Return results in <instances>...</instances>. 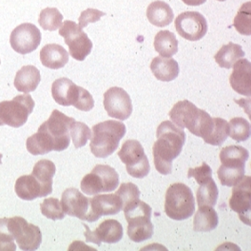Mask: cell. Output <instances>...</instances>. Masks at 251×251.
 Instances as JSON below:
<instances>
[{"instance_id":"obj_1","label":"cell","mask_w":251,"mask_h":251,"mask_svg":"<svg viewBox=\"0 0 251 251\" xmlns=\"http://www.w3.org/2000/svg\"><path fill=\"white\" fill-rule=\"evenodd\" d=\"M153 148V159L158 173L168 175L173 172V162L180 155L186 141L185 131L172 121L162 122L156 132Z\"/></svg>"},{"instance_id":"obj_2","label":"cell","mask_w":251,"mask_h":251,"mask_svg":"<svg viewBox=\"0 0 251 251\" xmlns=\"http://www.w3.org/2000/svg\"><path fill=\"white\" fill-rule=\"evenodd\" d=\"M174 125L185 128L203 139H205L213 128V118L204 110L198 109L188 100L179 101L169 113Z\"/></svg>"},{"instance_id":"obj_3","label":"cell","mask_w":251,"mask_h":251,"mask_svg":"<svg viewBox=\"0 0 251 251\" xmlns=\"http://www.w3.org/2000/svg\"><path fill=\"white\" fill-rule=\"evenodd\" d=\"M0 239L16 240L21 251H36L42 242V233L37 226L29 224L20 216L0 219Z\"/></svg>"},{"instance_id":"obj_4","label":"cell","mask_w":251,"mask_h":251,"mask_svg":"<svg viewBox=\"0 0 251 251\" xmlns=\"http://www.w3.org/2000/svg\"><path fill=\"white\" fill-rule=\"evenodd\" d=\"M126 126L122 122L107 120L93 126L91 137V151L97 158H107L111 155L125 136Z\"/></svg>"},{"instance_id":"obj_5","label":"cell","mask_w":251,"mask_h":251,"mask_svg":"<svg viewBox=\"0 0 251 251\" xmlns=\"http://www.w3.org/2000/svg\"><path fill=\"white\" fill-rule=\"evenodd\" d=\"M127 226V236L135 243H141L153 235V225L151 221V207L139 199L123 207Z\"/></svg>"},{"instance_id":"obj_6","label":"cell","mask_w":251,"mask_h":251,"mask_svg":"<svg viewBox=\"0 0 251 251\" xmlns=\"http://www.w3.org/2000/svg\"><path fill=\"white\" fill-rule=\"evenodd\" d=\"M195 211V200L191 189L183 183H175L168 188L165 212L171 219L183 221L190 218Z\"/></svg>"},{"instance_id":"obj_7","label":"cell","mask_w":251,"mask_h":251,"mask_svg":"<svg viewBox=\"0 0 251 251\" xmlns=\"http://www.w3.org/2000/svg\"><path fill=\"white\" fill-rule=\"evenodd\" d=\"M119 175L108 165H97L92 173L84 176L81 181V190L88 195H96L101 192H111L119 185Z\"/></svg>"},{"instance_id":"obj_8","label":"cell","mask_w":251,"mask_h":251,"mask_svg":"<svg viewBox=\"0 0 251 251\" xmlns=\"http://www.w3.org/2000/svg\"><path fill=\"white\" fill-rule=\"evenodd\" d=\"M35 106L31 95H17L13 100L0 102V120L4 125L20 127L24 125Z\"/></svg>"},{"instance_id":"obj_9","label":"cell","mask_w":251,"mask_h":251,"mask_svg":"<svg viewBox=\"0 0 251 251\" xmlns=\"http://www.w3.org/2000/svg\"><path fill=\"white\" fill-rule=\"evenodd\" d=\"M118 156L125 164L127 173L134 178H145L151 172L149 159L141 143L137 140H126L119 151Z\"/></svg>"},{"instance_id":"obj_10","label":"cell","mask_w":251,"mask_h":251,"mask_svg":"<svg viewBox=\"0 0 251 251\" xmlns=\"http://www.w3.org/2000/svg\"><path fill=\"white\" fill-rule=\"evenodd\" d=\"M59 34L64 37L70 54L77 61H84L93 50V42L82 28L75 22L66 20L60 28Z\"/></svg>"},{"instance_id":"obj_11","label":"cell","mask_w":251,"mask_h":251,"mask_svg":"<svg viewBox=\"0 0 251 251\" xmlns=\"http://www.w3.org/2000/svg\"><path fill=\"white\" fill-rule=\"evenodd\" d=\"M75 122V118L54 110L47 121L41 125L54 142V151H62L68 149L71 142L70 129Z\"/></svg>"},{"instance_id":"obj_12","label":"cell","mask_w":251,"mask_h":251,"mask_svg":"<svg viewBox=\"0 0 251 251\" xmlns=\"http://www.w3.org/2000/svg\"><path fill=\"white\" fill-rule=\"evenodd\" d=\"M177 32L189 41H198L206 34L208 26L204 16L198 12H185L175 19Z\"/></svg>"},{"instance_id":"obj_13","label":"cell","mask_w":251,"mask_h":251,"mask_svg":"<svg viewBox=\"0 0 251 251\" xmlns=\"http://www.w3.org/2000/svg\"><path fill=\"white\" fill-rule=\"evenodd\" d=\"M61 204L65 214L77 217L82 221H88L90 223L94 222L91 199L84 196L77 188H67L63 192Z\"/></svg>"},{"instance_id":"obj_14","label":"cell","mask_w":251,"mask_h":251,"mask_svg":"<svg viewBox=\"0 0 251 251\" xmlns=\"http://www.w3.org/2000/svg\"><path fill=\"white\" fill-rule=\"evenodd\" d=\"M104 108L108 115L125 121L132 113V103L129 95L124 89L112 87L104 94Z\"/></svg>"},{"instance_id":"obj_15","label":"cell","mask_w":251,"mask_h":251,"mask_svg":"<svg viewBox=\"0 0 251 251\" xmlns=\"http://www.w3.org/2000/svg\"><path fill=\"white\" fill-rule=\"evenodd\" d=\"M41 42V32L31 23L17 26L11 33L10 43L17 53L27 54L35 50Z\"/></svg>"},{"instance_id":"obj_16","label":"cell","mask_w":251,"mask_h":251,"mask_svg":"<svg viewBox=\"0 0 251 251\" xmlns=\"http://www.w3.org/2000/svg\"><path fill=\"white\" fill-rule=\"evenodd\" d=\"M251 178L244 176L233 187L232 195L229 200L230 208L238 213L239 218L245 224L251 226Z\"/></svg>"},{"instance_id":"obj_17","label":"cell","mask_w":251,"mask_h":251,"mask_svg":"<svg viewBox=\"0 0 251 251\" xmlns=\"http://www.w3.org/2000/svg\"><path fill=\"white\" fill-rule=\"evenodd\" d=\"M86 227V240L87 242L94 243L97 246H101V243L116 244L124 234L123 226L117 220L110 219L103 221L98 227L92 231L90 227L84 225Z\"/></svg>"},{"instance_id":"obj_18","label":"cell","mask_w":251,"mask_h":251,"mask_svg":"<svg viewBox=\"0 0 251 251\" xmlns=\"http://www.w3.org/2000/svg\"><path fill=\"white\" fill-rule=\"evenodd\" d=\"M82 87L75 85L66 77L56 79L51 86V95L54 101L64 107L74 106L78 100Z\"/></svg>"},{"instance_id":"obj_19","label":"cell","mask_w":251,"mask_h":251,"mask_svg":"<svg viewBox=\"0 0 251 251\" xmlns=\"http://www.w3.org/2000/svg\"><path fill=\"white\" fill-rule=\"evenodd\" d=\"M91 208L94 222L101 216L115 215L123 209V203L117 194L95 195L91 199Z\"/></svg>"},{"instance_id":"obj_20","label":"cell","mask_w":251,"mask_h":251,"mask_svg":"<svg viewBox=\"0 0 251 251\" xmlns=\"http://www.w3.org/2000/svg\"><path fill=\"white\" fill-rule=\"evenodd\" d=\"M229 83L236 93L245 96L251 94V63L248 59H239L233 65Z\"/></svg>"},{"instance_id":"obj_21","label":"cell","mask_w":251,"mask_h":251,"mask_svg":"<svg viewBox=\"0 0 251 251\" xmlns=\"http://www.w3.org/2000/svg\"><path fill=\"white\" fill-rule=\"evenodd\" d=\"M16 195L25 201L46 197L41 184L33 175H23L16 180L15 185Z\"/></svg>"},{"instance_id":"obj_22","label":"cell","mask_w":251,"mask_h":251,"mask_svg":"<svg viewBox=\"0 0 251 251\" xmlns=\"http://www.w3.org/2000/svg\"><path fill=\"white\" fill-rule=\"evenodd\" d=\"M41 80L39 70L31 65L22 67L15 77V87L18 92L29 94L34 92Z\"/></svg>"},{"instance_id":"obj_23","label":"cell","mask_w":251,"mask_h":251,"mask_svg":"<svg viewBox=\"0 0 251 251\" xmlns=\"http://www.w3.org/2000/svg\"><path fill=\"white\" fill-rule=\"evenodd\" d=\"M40 61L48 69L58 70L69 62V53L58 44H48L40 50Z\"/></svg>"},{"instance_id":"obj_24","label":"cell","mask_w":251,"mask_h":251,"mask_svg":"<svg viewBox=\"0 0 251 251\" xmlns=\"http://www.w3.org/2000/svg\"><path fill=\"white\" fill-rule=\"evenodd\" d=\"M147 17L152 25L163 28L169 26L173 22L174 14L168 3L156 0L149 5L147 9Z\"/></svg>"},{"instance_id":"obj_25","label":"cell","mask_w":251,"mask_h":251,"mask_svg":"<svg viewBox=\"0 0 251 251\" xmlns=\"http://www.w3.org/2000/svg\"><path fill=\"white\" fill-rule=\"evenodd\" d=\"M151 70L156 79L163 82H171L179 75V64L173 58L157 56L151 64Z\"/></svg>"},{"instance_id":"obj_26","label":"cell","mask_w":251,"mask_h":251,"mask_svg":"<svg viewBox=\"0 0 251 251\" xmlns=\"http://www.w3.org/2000/svg\"><path fill=\"white\" fill-rule=\"evenodd\" d=\"M26 147L32 155H43L54 151V142L46 129L40 126L37 132L27 139Z\"/></svg>"},{"instance_id":"obj_27","label":"cell","mask_w":251,"mask_h":251,"mask_svg":"<svg viewBox=\"0 0 251 251\" xmlns=\"http://www.w3.org/2000/svg\"><path fill=\"white\" fill-rule=\"evenodd\" d=\"M219 224L217 212L212 206H200L194 215L193 228L197 232H209L215 229Z\"/></svg>"},{"instance_id":"obj_28","label":"cell","mask_w":251,"mask_h":251,"mask_svg":"<svg viewBox=\"0 0 251 251\" xmlns=\"http://www.w3.org/2000/svg\"><path fill=\"white\" fill-rule=\"evenodd\" d=\"M55 172L56 168L54 163L47 159L39 160L33 167L31 175H33L41 184L45 196L52 192V178Z\"/></svg>"},{"instance_id":"obj_29","label":"cell","mask_w":251,"mask_h":251,"mask_svg":"<svg viewBox=\"0 0 251 251\" xmlns=\"http://www.w3.org/2000/svg\"><path fill=\"white\" fill-rule=\"evenodd\" d=\"M249 158V151L241 146H228L220 152V160L225 167H245Z\"/></svg>"},{"instance_id":"obj_30","label":"cell","mask_w":251,"mask_h":251,"mask_svg":"<svg viewBox=\"0 0 251 251\" xmlns=\"http://www.w3.org/2000/svg\"><path fill=\"white\" fill-rule=\"evenodd\" d=\"M245 51L242 46L229 42L227 45H224L214 55V59L221 68L231 69L239 59L245 56Z\"/></svg>"},{"instance_id":"obj_31","label":"cell","mask_w":251,"mask_h":251,"mask_svg":"<svg viewBox=\"0 0 251 251\" xmlns=\"http://www.w3.org/2000/svg\"><path fill=\"white\" fill-rule=\"evenodd\" d=\"M154 49L162 57L171 58L178 52V40L171 31H160L154 37Z\"/></svg>"},{"instance_id":"obj_32","label":"cell","mask_w":251,"mask_h":251,"mask_svg":"<svg viewBox=\"0 0 251 251\" xmlns=\"http://www.w3.org/2000/svg\"><path fill=\"white\" fill-rule=\"evenodd\" d=\"M200 187L197 189L196 198L198 206H214L219 196V189L215 183V181L212 179V177L208 178L206 181L203 182Z\"/></svg>"},{"instance_id":"obj_33","label":"cell","mask_w":251,"mask_h":251,"mask_svg":"<svg viewBox=\"0 0 251 251\" xmlns=\"http://www.w3.org/2000/svg\"><path fill=\"white\" fill-rule=\"evenodd\" d=\"M213 121V128L204 141L211 146H222L229 134V126L227 121L219 117H214Z\"/></svg>"},{"instance_id":"obj_34","label":"cell","mask_w":251,"mask_h":251,"mask_svg":"<svg viewBox=\"0 0 251 251\" xmlns=\"http://www.w3.org/2000/svg\"><path fill=\"white\" fill-rule=\"evenodd\" d=\"M62 14L56 8H46L39 15V25L45 31H56L62 26Z\"/></svg>"},{"instance_id":"obj_35","label":"cell","mask_w":251,"mask_h":251,"mask_svg":"<svg viewBox=\"0 0 251 251\" xmlns=\"http://www.w3.org/2000/svg\"><path fill=\"white\" fill-rule=\"evenodd\" d=\"M229 136L236 142L247 141L251 137L250 122L242 117H235L229 121Z\"/></svg>"},{"instance_id":"obj_36","label":"cell","mask_w":251,"mask_h":251,"mask_svg":"<svg viewBox=\"0 0 251 251\" xmlns=\"http://www.w3.org/2000/svg\"><path fill=\"white\" fill-rule=\"evenodd\" d=\"M217 174L222 186L234 187L245 176V167L235 168L221 165Z\"/></svg>"},{"instance_id":"obj_37","label":"cell","mask_w":251,"mask_h":251,"mask_svg":"<svg viewBox=\"0 0 251 251\" xmlns=\"http://www.w3.org/2000/svg\"><path fill=\"white\" fill-rule=\"evenodd\" d=\"M251 2L249 1L242 5L234 18L233 26L236 30L244 35L251 34Z\"/></svg>"},{"instance_id":"obj_38","label":"cell","mask_w":251,"mask_h":251,"mask_svg":"<svg viewBox=\"0 0 251 251\" xmlns=\"http://www.w3.org/2000/svg\"><path fill=\"white\" fill-rule=\"evenodd\" d=\"M70 135L76 149L84 147L92 137L91 128L83 122H75L70 129Z\"/></svg>"},{"instance_id":"obj_39","label":"cell","mask_w":251,"mask_h":251,"mask_svg":"<svg viewBox=\"0 0 251 251\" xmlns=\"http://www.w3.org/2000/svg\"><path fill=\"white\" fill-rule=\"evenodd\" d=\"M41 213L48 219L62 220L65 217L61 202L56 198H46L40 204Z\"/></svg>"},{"instance_id":"obj_40","label":"cell","mask_w":251,"mask_h":251,"mask_svg":"<svg viewBox=\"0 0 251 251\" xmlns=\"http://www.w3.org/2000/svg\"><path fill=\"white\" fill-rule=\"evenodd\" d=\"M115 194L120 197L124 207L126 204H130L139 199L140 190L133 183H123L119 189L116 190Z\"/></svg>"},{"instance_id":"obj_41","label":"cell","mask_w":251,"mask_h":251,"mask_svg":"<svg viewBox=\"0 0 251 251\" xmlns=\"http://www.w3.org/2000/svg\"><path fill=\"white\" fill-rule=\"evenodd\" d=\"M188 178H194L196 182L201 185L203 182L206 181L208 178L212 177L211 168L204 162L201 167H197L194 169H189L188 173Z\"/></svg>"},{"instance_id":"obj_42","label":"cell","mask_w":251,"mask_h":251,"mask_svg":"<svg viewBox=\"0 0 251 251\" xmlns=\"http://www.w3.org/2000/svg\"><path fill=\"white\" fill-rule=\"evenodd\" d=\"M106 16L105 13L97 10V9H93L89 8L85 11L82 12L81 16L79 17V27L80 28H85L88 26L90 23H95L100 20L102 16Z\"/></svg>"},{"instance_id":"obj_43","label":"cell","mask_w":251,"mask_h":251,"mask_svg":"<svg viewBox=\"0 0 251 251\" xmlns=\"http://www.w3.org/2000/svg\"><path fill=\"white\" fill-rule=\"evenodd\" d=\"M94 107V100L93 95L90 94L87 90L84 88L81 89V93L79 96L78 100L76 104L75 105V108L82 111H90L93 110Z\"/></svg>"},{"instance_id":"obj_44","label":"cell","mask_w":251,"mask_h":251,"mask_svg":"<svg viewBox=\"0 0 251 251\" xmlns=\"http://www.w3.org/2000/svg\"><path fill=\"white\" fill-rule=\"evenodd\" d=\"M16 244L14 241H5L0 239V251H16Z\"/></svg>"},{"instance_id":"obj_45","label":"cell","mask_w":251,"mask_h":251,"mask_svg":"<svg viewBox=\"0 0 251 251\" xmlns=\"http://www.w3.org/2000/svg\"><path fill=\"white\" fill-rule=\"evenodd\" d=\"M188 6H200L206 2V0H182Z\"/></svg>"},{"instance_id":"obj_46","label":"cell","mask_w":251,"mask_h":251,"mask_svg":"<svg viewBox=\"0 0 251 251\" xmlns=\"http://www.w3.org/2000/svg\"><path fill=\"white\" fill-rule=\"evenodd\" d=\"M1 159H2V154H1V153H0V164H1V163H2V160H1Z\"/></svg>"},{"instance_id":"obj_47","label":"cell","mask_w":251,"mask_h":251,"mask_svg":"<svg viewBox=\"0 0 251 251\" xmlns=\"http://www.w3.org/2000/svg\"><path fill=\"white\" fill-rule=\"evenodd\" d=\"M0 126H4V124L1 122V120H0Z\"/></svg>"},{"instance_id":"obj_48","label":"cell","mask_w":251,"mask_h":251,"mask_svg":"<svg viewBox=\"0 0 251 251\" xmlns=\"http://www.w3.org/2000/svg\"><path fill=\"white\" fill-rule=\"evenodd\" d=\"M217 1H221V2H223V1H226V0H217Z\"/></svg>"}]
</instances>
